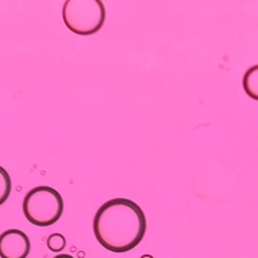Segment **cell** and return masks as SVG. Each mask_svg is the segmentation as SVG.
I'll return each instance as SVG.
<instances>
[{
	"instance_id": "277c9868",
	"label": "cell",
	"mask_w": 258,
	"mask_h": 258,
	"mask_svg": "<svg viewBox=\"0 0 258 258\" xmlns=\"http://www.w3.org/2000/svg\"><path fill=\"white\" fill-rule=\"evenodd\" d=\"M30 252V240L20 230H8L0 234V258H26Z\"/></svg>"
},
{
	"instance_id": "ba28073f",
	"label": "cell",
	"mask_w": 258,
	"mask_h": 258,
	"mask_svg": "<svg viewBox=\"0 0 258 258\" xmlns=\"http://www.w3.org/2000/svg\"><path fill=\"white\" fill-rule=\"evenodd\" d=\"M53 258H74L72 255H69V254H59V255H56Z\"/></svg>"
},
{
	"instance_id": "3957f363",
	"label": "cell",
	"mask_w": 258,
	"mask_h": 258,
	"mask_svg": "<svg viewBox=\"0 0 258 258\" xmlns=\"http://www.w3.org/2000/svg\"><path fill=\"white\" fill-rule=\"evenodd\" d=\"M105 16V6L101 0H66L62 10L66 28L81 36L99 32Z\"/></svg>"
},
{
	"instance_id": "6da1fadb",
	"label": "cell",
	"mask_w": 258,
	"mask_h": 258,
	"mask_svg": "<svg viewBox=\"0 0 258 258\" xmlns=\"http://www.w3.org/2000/svg\"><path fill=\"white\" fill-rule=\"evenodd\" d=\"M147 232L144 211L126 198L105 203L93 218V234L102 247L111 252H128L142 241Z\"/></svg>"
},
{
	"instance_id": "52a82bcc",
	"label": "cell",
	"mask_w": 258,
	"mask_h": 258,
	"mask_svg": "<svg viewBox=\"0 0 258 258\" xmlns=\"http://www.w3.org/2000/svg\"><path fill=\"white\" fill-rule=\"evenodd\" d=\"M46 244L47 248L50 249V251L60 252L66 247V238H64L62 234H52V235H49Z\"/></svg>"
},
{
	"instance_id": "8992f818",
	"label": "cell",
	"mask_w": 258,
	"mask_h": 258,
	"mask_svg": "<svg viewBox=\"0 0 258 258\" xmlns=\"http://www.w3.org/2000/svg\"><path fill=\"white\" fill-rule=\"evenodd\" d=\"M10 192H12V179L9 172L3 166H0V205L8 201Z\"/></svg>"
},
{
	"instance_id": "9c48e42d",
	"label": "cell",
	"mask_w": 258,
	"mask_h": 258,
	"mask_svg": "<svg viewBox=\"0 0 258 258\" xmlns=\"http://www.w3.org/2000/svg\"><path fill=\"white\" fill-rule=\"evenodd\" d=\"M141 258H154L152 255H149V254H145V255H142Z\"/></svg>"
},
{
	"instance_id": "5b68a950",
	"label": "cell",
	"mask_w": 258,
	"mask_h": 258,
	"mask_svg": "<svg viewBox=\"0 0 258 258\" xmlns=\"http://www.w3.org/2000/svg\"><path fill=\"white\" fill-rule=\"evenodd\" d=\"M242 86L249 98H252L254 101H258V64L249 68L245 72L244 79H242Z\"/></svg>"
},
{
	"instance_id": "7a4b0ae2",
	"label": "cell",
	"mask_w": 258,
	"mask_h": 258,
	"mask_svg": "<svg viewBox=\"0 0 258 258\" xmlns=\"http://www.w3.org/2000/svg\"><path fill=\"white\" fill-rule=\"evenodd\" d=\"M63 212V200L56 189L42 185L30 189L23 200V214L30 224L49 227L59 221Z\"/></svg>"
}]
</instances>
